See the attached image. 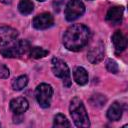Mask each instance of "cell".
<instances>
[{
	"label": "cell",
	"mask_w": 128,
	"mask_h": 128,
	"mask_svg": "<svg viewBox=\"0 0 128 128\" xmlns=\"http://www.w3.org/2000/svg\"><path fill=\"white\" fill-rule=\"evenodd\" d=\"M106 102V98L101 95V94H95L91 97L90 99V103L93 105V106H96V107H101L104 105V103Z\"/></svg>",
	"instance_id": "d6986e66"
},
{
	"label": "cell",
	"mask_w": 128,
	"mask_h": 128,
	"mask_svg": "<svg viewBox=\"0 0 128 128\" xmlns=\"http://www.w3.org/2000/svg\"><path fill=\"white\" fill-rule=\"evenodd\" d=\"M112 42H113V45H114L115 50L117 52L123 51L127 47L126 37L124 36V34L120 30H117L114 32V34L112 35Z\"/></svg>",
	"instance_id": "7c38bea8"
},
{
	"label": "cell",
	"mask_w": 128,
	"mask_h": 128,
	"mask_svg": "<svg viewBox=\"0 0 128 128\" xmlns=\"http://www.w3.org/2000/svg\"><path fill=\"white\" fill-rule=\"evenodd\" d=\"M69 111H70L72 120L74 121L77 127L87 128L90 126L89 117L87 115L85 106L81 99H79L78 97H74L70 102Z\"/></svg>",
	"instance_id": "7a4b0ae2"
},
{
	"label": "cell",
	"mask_w": 128,
	"mask_h": 128,
	"mask_svg": "<svg viewBox=\"0 0 128 128\" xmlns=\"http://www.w3.org/2000/svg\"><path fill=\"white\" fill-rule=\"evenodd\" d=\"M53 126L57 128H66V127H70V123L63 114H57L54 117Z\"/></svg>",
	"instance_id": "e0dca14e"
},
{
	"label": "cell",
	"mask_w": 128,
	"mask_h": 128,
	"mask_svg": "<svg viewBox=\"0 0 128 128\" xmlns=\"http://www.w3.org/2000/svg\"><path fill=\"white\" fill-rule=\"evenodd\" d=\"M90 38L88 27L83 24H74L70 26L63 35V44L70 51H80L85 47Z\"/></svg>",
	"instance_id": "6da1fadb"
},
{
	"label": "cell",
	"mask_w": 128,
	"mask_h": 128,
	"mask_svg": "<svg viewBox=\"0 0 128 128\" xmlns=\"http://www.w3.org/2000/svg\"><path fill=\"white\" fill-rule=\"evenodd\" d=\"M52 71L56 77L62 79L63 85L65 87H70L71 85L70 71H69L67 64L63 60L59 58H53L52 59Z\"/></svg>",
	"instance_id": "3957f363"
},
{
	"label": "cell",
	"mask_w": 128,
	"mask_h": 128,
	"mask_svg": "<svg viewBox=\"0 0 128 128\" xmlns=\"http://www.w3.org/2000/svg\"><path fill=\"white\" fill-rule=\"evenodd\" d=\"M9 75H10V72H9L8 67L4 64H0V78L6 79L9 77Z\"/></svg>",
	"instance_id": "44dd1931"
},
{
	"label": "cell",
	"mask_w": 128,
	"mask_h": 128,
	"mask_svg": "<svg viewBox=\"0 0 128 128\" xmlns=\"http://www.w3.org/2000/svg\"><path fill=\"white\" fill-rule=\"evenodd\" d=\"M38 1H41V2H43V1H45V0H38Z\"/></svg>",
	"instance_id": "603a6c76"
},
{
	"label": "cell",
	"mask_w": 128,
	"mask_h": 128,
	"mask_svg": "<svg viewBox=\"0 0 128 128\" xmlns=\"http://www.w3.org/2000/svg\"><path fill=\"white\" fill-rule=\"evenodd\" d=\"M0 2H2L4 4H10L12 2V0H0Z\"/></svg>",
	"instance_id": "7402d4cb"
},
{
	"label": "cell",
	"mask_w": 128,
	"mask_h": 128,
	"mask_svg": "<svg viewBox=\"0 0 128 128\" xmlns=\"http://www.w3.org/2000/svg\"><path fill=\"white\" fill-rule=\"evenodd\" d=\"M85 12V5L81 0H70L65 8V18L67 21H74Z\"/></svg>",
	"instance_id": "8992f818"
},
{
	"label": "cell",
	"mask_w": 128,
	"mask_h": 128,
	"mask_svg": "<svg viewBox=\"0 0 128 128\" xmlns=\"http://www.w3.org/2000/svg\"><path fill=\"white\" fill-rule=\"evenodd\" d=\"M122 112H123L122 105L120 103H118V102H114L109 107V109L107 111V117L111 121H117V120H119L121 118Z\"/></svg>",
	"instance_id": "4fadbf2b"
},
{
	"label": "cell",
	"mask_w": 128,
	"mask_h": 128,
	"mask_svg": "<svg viewBox=\"0 0 128 128\" xmlns=\"http://www.w3.org/2000/svg\"><path fill=\"white\" fill-rule=\"evenodd\" d=\"M106 68H107V70H108L110 73H113V74L117 73V72H118V70H119L118 64H117V63H116L114 60H111V59L107 61Z\"/></svg>",
	"instance_id": "ffe728a7"
},
{
	"label": "cell",
	"mask_w": 128,
	"mask_h": 128,
	"mask_svg": "<svg viewBox=\"0 0 128 128\" xmlns=\"http://www.w3.org/2000/svg\"><path fill=\"white\" fill-rule=\"evenodd\" d=\"M18 36V31L10 26H0V46L7 45Z\"/></svg>",
	"instance_id": "ba28073f"
},
{
	"label": "cell",
	"mask_w": 128,
	"mask_h": 128,
	"mask_svg": "<svg viewBox=\"0 0 128 128\" xmlns=\"http://www.w3.org/2000/svg\"><path fill=\"white\" fill-rule=\"evenodd\" d=\"M53 22H54L53 16L48 12H44V13H41V14L35 16L32 24H33L34 28H36L38 30H43V29H47V28L51 27L53 25Z\"/></svg>",
	"instance_id": "52a82bcc"
},
{
	"label": "cell",
	"mask_w": 128,
	"mask_h": 128,
	"mask_svg": "<svg viewBox=\"0 0 128 128\" xmlns=\"http://www.w3.org/2000/svg\"><path fill=\"white\" fill-rule=\"evenodd\" d=\"M73 78L78 85H85L88 82L87 71L83 67H76L73 72Z\"/></svg>",
	"instance_id": "5bb4252c"
},
{
	"label": "cell",
	"mask_w": 128,
	"mask_h": 128,
	"mask_svg": "<svg viewBox=\"0 0 128 128\" xmlns=\"http://www.w3.org/2000/svg\"><path fill=\"white\" fill-rule=\"evenodd\" d=\"M27 84H28V77L26 75H21L12 81V88L16 91H20L23 88H25Z\"/></svg>",
	"instance_id": "2e32d148"
},
{
	"label": "cell",
	"mask_w": 128,
	"mask_h": 128,
	"mask_svg": "<svg viewBox=\"0 0 128 128\" xmlns=\"http://www.w3.org/2000/svg\"><path fill=\"white\" fill-rule=\"evenodd\" d=\"M52 95H53V89L50 85L46 83H42L38 85L35 90L36 100L42 108H48L50 106Z\"/></svg>",
	"instance_id": "5b68a950"
},
{
	"label": "cell",
	"mask_w": 128,
	"mask_h": 128,
	"mask_svg": "<svg viewBox=\"0 0 128 128\" xmlns=\"http://www.w3.org/2000/svg\"><path fill=\"white\" fill-rule=\"evenodd\" d=\"M34 9V4L31 0H21L18 4V10L23 15L30 14Z\"/></svg>",
	"instance_id": "9a60e30c"
},
{
	"label": "cell",
	"mask_w": 128,
	"mask_h": 128,
	"mask_svg": "<svg viewBox=\"0 0 128 128\" xmlns=\"http://www.w3.org/2000/svg\"><path fill=\"white\" fill-rule=\"evenodd\" d=\"M29 107L28 101L23 97H17L11 100L10 102V109L16 115H21L27 111Z\"/></svg>",
	"instance_id": "8fae6325"
},
{
	"label": "cell",
	"mask_w": 128,
	"mask_h": 128,
	"mask_svg": "<svg viewBox=\"0 0 128 128\" xmlns=\"http://www.w3.org/2000/svg\"><path fill=\"white\" fill-rule=\"evenodd\" d=\"M103 57H104V45L102 44L101 41H99L90 48L87 54V58L90 63L97 64L103 59Z\"/></svg>",
	"instance_id": "9c48e42d"
},
{
	"label": "cell",
	"mask_w": 128,
	"mask_h": 128,
	"mask_svg": "<svg viewBox=\"0 0 128 128\" xmlns=\"http://www.w3.org/2000/svg\"><path fill=\"white\" fill-rule=\"evenodd\" d=\"M29 42L26 40H18L9 47L0 49V54L6 58H15L23 55L29 49Z\"/></svg>",
	"instance_id": "277c9868"
},
{
	"label": "cell",
	"mask_w": 128,
	"mask_h": 128,
	"mask_svg": "<svg viewBox=\"0 0 128 128\" xmlns=\"http://www.w3.org/2000/svg\"><path fill=\"white\" fill-rule=\"evenodd\" d=\"M122 17H123V7L122 6L111 7L106 14V20L112 25L120 24L122 21Z\"/></svg>",
	"instance_id": "30bf717a"
},
{
	"label": "cell",
	"mask_w": 128,
	"mask_h": 128,
	"mask_svg": "<svg viewBox=\"0 0 128 128\" xmlns=\"http://www.w3.org/2000/svg\"><path fill=\"white\" fill-rule=\"evenodd\" d=\"M49 51L41 48V47H31L30 48V56L34 59H40L45 57L46 55H48Z\"/></svg>",
	"instance_id": "ac0fdd59"
}]
</instances>
